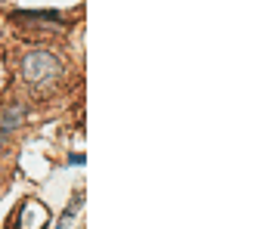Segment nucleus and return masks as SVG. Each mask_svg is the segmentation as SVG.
<instances>
[{"label":"nucleus","mask_w":254,"mask_h":229,"mask_svg":"<svg viewBox=\"0 0 254 229\" xmlns=\"http://www.w3.org/2000/svg\"><path fill=\"white\" fill-rule=\"evenodd\" d=\"M59 74H62V62L47 50H31L22 59V78L31 84H44L50 78H59Z\"/></svg>","instance_id":"nucleus-1"},{"label":"nucleus","mask_w":254,"mask_h":229,"mask_svg":"<svg viewBox=\"0 0 254 229\" xmlns=\"http://www.w3.org/2000/svg\"><path fill=\"white\" fill-rule=\"evenodd\" d=\"M19 118H22V109H12L6 118H3V130H6V133L16 130V127H19Z\"/></svg>","instance_id":"nucleus-2"}]
</instances>
